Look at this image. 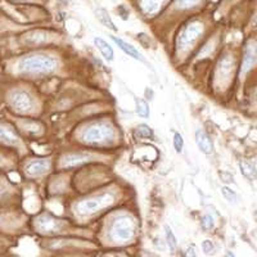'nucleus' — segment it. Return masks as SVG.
<instances>
[{
  "label": "nucleus",
  "mask_w": 257,
  "mask_h": 257,
  "mask_svg": "<svg viewBox=\"0 0 257 257\" xmlns=\"http://www.w3.org/2000/svg\"><path fill=\"white\" fill-rule=\"evenodd\" d=\"M35 229L43 234H57L63 229V221L56 219L50 213H41L35 219Z\"/></svg>",
  "instance_id": "obj_10"
},
{
  "label": "nucleus",
  "mask_w": 257,
  "mask_h": 257,
  "mask_svg": "<svg viewBox=\"0 0 257 257\" xmlns=\"http://www.w3.org/2000/svg\"><path fill=\"white\" fill-rule=\"evenodd\" d=\"M198 4H201V0H175L174 6L180 11H188V9L197 7Z\"/></svg>",
  "instance_id": "obj_24"
},
{
  "label": "nucleus",
  "mask_w": 257,
  "mask_h": 257,
  "mask_svg": "<svg viewBox=\"0 0 257 257\" xmlns=\"http://www.w3.org/2000/svg\"><path fill=\"white\" fill-rule=\"evenodd\" d=\"M53 162L49 157L27 158L24 164V174L29 179H38L50 173Z\"/></svg>",
  "instance_id": "obj_8"
},
{
  "label": "nucleus",
  "mask_w": 257,
  "mask_h": 257,
  "mask_svg": "<svg viewBox=\"0 0 257 257\" xmlns=\"http://www.w3.org/2000/svg\"><path fill=\"white\" fill-rule=\"evenodd\" d=\"M58 67L59 61L56 56L45 52H31L18 57L11 67V72L17 77L34 79L49 76Z\"/></svg>",
  "instance_id": "obj_1"
},
{
  "label": "nucleus",
  "mask_w": 257,
  "mask_h": 257,
  "mask_svg": "<svg viewBox=\"0 0 257 257\" xmlns=\"http://www.w3.org/2000/svg\"><path fill=\"white\" fill-rule=\"evenodd\" d=\"M205 26L199 20H192L179 32L176 39V50L179 53H188L196 47L201 36L203 35Z\"/></svg>",
  "instance_id": "obj_6"
},
{
  "label": "nucleus",
  "mask_w": 257,
  "mask_h": 257,
  "mask_svg": "<svg viewBox=\"0 0 257 257\" xmlns=\"http://www.w3.org/2000/svg\"><path fill=\"white\" fill-rule=\"evenodd\" d=\"M165 233H166V243L169 245L170 251L174 252L176 249V247H178V240H176L175 234H174V231L167 225L165 226Z\"/></svg>",
  "instance_id": "obj_25"
},
{
  "label": "nucleus",
  "mask_w": 257,
  "mask_h": 257,
  "mask_svg": "<svg viewBox=\"0 0 257 257\" xmlns=\"http://www.w3.org/2000/svg\"><path fill=\"white\" fill-rule=\"evenodd\" d=\"M15 126L17 127L21 135H30V137H41L44 134V126L40 121L32 117H16Z\"/></svg>",
  "instance_id": "obj_11"
},
{
  "label": "nucleus",
  "mask_w": 257,
  "mask_h": 257,
  "mask_svg": "<svg viewBox=\"0 0 257 257\" xmlns=\"http://www.w3.org/2000/svg\"><path fill=\"white\" fill-rule=\"evenodd\" d=\"M16 2H22V3H25V2H30V0H16Z\"/></svg>",
  "instance_id": "obj_36"
},
{
  "label": "nucleus",
  "mask_w": 257,
  "mask_h": 257,
  "mask_svg": "<svg viewBox=\"0 0 257 257\" xmlns=\"http://www.w3.org/2000/svg\"><path fill=\"white\" fill-rule=\"evenodd\" d=\"M254 24L257 25V16H256V18H254Z\"/></svg>",
  "instance_id": "obj_37"
},
{
  "label": "nucleus",
  "mask_w": 257,
  "mask_h": 257,
  "mask_svg": "<svg viewBox=\"0 0 257 257\" xmlns=\"http://www.w3.org/2000/svg\"><path fill=\"white\" fill-rule=\"evenodd\" d=\"M6 103L9 111L20 117H30L38 111L36 95L26 86L9 88L6 93Z\"/></svg>",
  "instance_id": "obj_2"
},
{
  "label": "nucleus",
  "mask_w": 257,
  "mask_h": 257,
  "mask_svg": "<svg viewBox=\"0 0 257 257\" xmlns=\"http://www.w3.org/2000/svg\"><path fill=\"white\" fill-rule=\"evenodd\" d=\"M219 176L224 183H233V176L229 173H220Z\"/></svg>",
  "instance_id": "obj_30"
},
{
  "label": "nucleus",
  "mask_w": 257,
  "mask_h": 257,
  "mask_svg": "<svg viewBox=\"0 0 257 257\" xmlns=\"http://www.w3.org/2000/svg\"><path fill=\"white\" fill-rule=\"evenodd\" d=\"M104 257H123L122 254H116V253H111V254H105Z\"/></svg>",
  "instance_id": "obj_33"
},
{
  "label": "nucleus",
  "mask_w": 257,
  "mask_h": 257,
  "mask_svg": "<svg viewBox=\"0 0 257 257\" xmlns=\"http://www.w3.org/2000/svg\"><path fill=\"white\" fill-rule=\"evenodd\" d=\"M221 194L225 199L230 203H235L238 201V194L234 192L233 189H230L229 187H222L221 188Z\"/></svg>",
  "instance_id": "obj_26"
},
{
  "label": "nucleus",
  "mask_w": 257,
  "mask_h": 257,
  "mask_svg": "<svg viewBox=\"0 0 257 257\" xmlns=\"http://www.w3.org/2000/svg\"><path fill=\"white\" fill-rule=\"evenodd\" d=\"M111 39L113 40L114 44L120 48L123 53H126L128 57H132V58L137 59V61L146 62V59L143 58V56H142L141 53L137 50V48L133 47L132 44H128V43H126L125 40H122V39H120V38H116V36H111Z\"/></svg>",
  "instance_id": "obj_17"
},
{
  "label": "nucleus",
  "mask_w": 257,
  "mask_h": 257,
  "mask_svg": "<svg viewBox=\"0 0 257 257\" xmlns=\"http://www.w3.org/2000/svg\"><path fill=\"white\" fill-rule=\"evenodd\" d=\"M202 249L206 254H213L215 253V245H213L212 240L206 239L202 242Z\"/></svg>",
  "instance_id": "obj_29"
},
{
  "label": "nucleus",
  "mask_w": 257,
  "mask_h": 257,
  "mask_svg": "<svg viewBox=\"0 0 257 257\" xmlns=\"http://www.w3.org/2000/svg\"><path fill=\"white\" fill-rule=\"evenodd\" d=\"M114 199V194L111 192H103L99 194H93L86 198H82L75 205V211L79 216H90L94 213L104 210L111 206Z\"/></svg>",
  "instance_id": "obj_4"
},
{
  "label": "nucleus",
  "mask_w": 257,
  "mask_h": 257,
  "mask_svg": "<svg viewBox=\"0 0 257 257\" xmlns=\"http://www.w3.org/2000/svg\"><path fill=\"white\" fill-rule=\"evenodd\" d=\"M0 146L6 147V148L17 149V151L25 149L24 138L17 130L15 123L0 120Z\"/></svg>",
  "instance_id": "obj_7"
},
{
  "label": "nucleus",
  "mask_w": 257,
  "mask_h": 257,
  "mask_svg": "<svg viewBox=\"0 0 257 257\" xmlns=\"http://www.w3.org/2000/svg\"><path fill=\"white\" fill-rule=\"evenodd\" d=\"M185 257H197L196 251H194L193 247H189V248L187 249V252H185Z\"/></svg>",
  "instance_id": "obj_32"
},
{
  "label": "nucleus",
  "mask_w": 257,
  "mask_h": 257,
  "mask_svg": "<svg viewBox=\"0 0 257 257\" xmlns=\"http://www.w3.org/2000/svg\"><path fill=\"white\" fill-rule=\"evenodd\" d=\"M135 111H137L138 116L142 117V118H148L151 116L149 104L143 98H135Z\"/></svg>",
  "instance_id": "obj_23"
},
{
  "label": "nucleus",
  "mask_w": 257,
  "mask_h": 257,
  "mask_svg": "<svg viewBox=\"0 0 257 257\" xmlns=\"http://www.w3.org/2000/svg\"><path fill=\"white\" fill-rule=\"evenodd\" d=\"M50 36L48 32L43 30H35V31H30L22 36V43L30 48H35L39 45H44L49 43Z\"/></svg>",
  "instance_id": "obj_14"
},
{
  "label": "nucleus",
  "mask_w": 257,
  "mask_h": 257,
  "mask_svg": "<svg viewBox=\"0 0 257 257\" xmlns=\"http://www.w3.org/2000/svg\"><path fill=\"white\" fill-rule=\"evenodd\" d=\"M16 188L13 187L12 183L6 178L0 175V203L6 201H11L16 196Z\"/></svg>",
  "instance_id": "obj_18"
},
{
  "label": "nucleus",
  "mask_w": 257,
  "mask_h": 257,
  "mask_svg": "<svg viewBox=\"0 0 257 257\" xmlns=\"http://www.w3.org/2000/svg\"><path fill=\"white\" fill-rule=\"evenodd\" d=\"M94 45L95 48L100 52L103 58L105 59L107 62H112L114 59V53L113 49H112L111 45L107 43L105 40H103L102 38H95L94 39Z\"/></svg>",
  "instance_id": "obj_19"
},
{
  "label": "nucleus",
  "mask_w": 257,
  "mask_h": 257,
  "mask_svg": "<svg viewBox=\"0 0 257 257\" xmlns=\"http://www.w3.org/2000/svg\"><path fill=\"white\" fill-rule=\"evenodd\" d=\"M4 148H6V147H3V148H2V146H0V167H6L7 164H8V162H7L6 155H4V152L2 151V149H4Z\"/></svg>",
  "instance_id": "obj_31"
},
{
  "label": "nucleus",
  "mask_w": 257,
  "mask_h": 257,
  "mask_svg": "<svg viewBox=\"0 0 257 257\" xmlns=\"http://www.w3.org/2000/svg\"><path fill=\"white\" fill-rule=\"evenodd\" d=\"M137 224L130 215H118L108 226V238L114 243H126L135 235Z\"/></svg>",
  "instance_id": "obj_5"
},
{
  "label": "nucleus",
  "mask_w": 257,
  "mask_h": 257,
  "mask_svg": "<svg viewBox=\"0 0 257 257\" xmlns=\"http://www.w3.org/2000/svg\"><path fill=\"white\" fill-rule=\"evenodd\" d=\"M239 169L240 173L244 178H247L248 180H254L257 178V170L251 162H247V161H239Z\"/></svg>",
  "instance_id": "obj_22"
},
{
  "label": "nucleus",
  "mask_w": 257,
  "mask_h": 257,
  "mask_svg": "<svg viewBox=\"0 0 257 257\" xmlns=\"http://www.w3.org/2000/svg\"><path fill=\"white\" fill-rule=\"evenodd\" d=\"M173 144L176 153L183 152V149H184V138H183V135H181L180 133H175V134H174Z\"/></svg>",
  "instance_id": "obj_28"
},
{
  "label": "nucleus",
  "mask_w": 257,
  "mask_h": 257,
  "mask_svg": "<svg viewBox=\"0 0 257 257\" xmlns=\"http://www.w3.org/2000/svg\"><path fill=\"white\" fill-rule=\"evenodd\" d=\"M166 0H139V8L146 17H152L160 12Z\"/></svg>",
  "instance_id": "obj_15"
},
{
  "label": "nucleus",
  "mask_w": 257,
  "mask_h": 257,
  "mask_svg": "<svg viewBox=\"0 0 257 257\" xmlns=\"http://www.w3.org/2000/svg\"><path fill=\"white\" fill-rule=\"evenodd\" d=\"M59 3H62V4H67L68 3V0H58Z\"/></svg>",
  "instance_id": "obj_35"
},
{
  "label": "nucleus",
  "mask_w": 257,
  "mask_h": 257,
  "mask_svg": "<svg viewBox=\"0 0 257 257\" xmlns=\"http://www.w3.org/2000/svg\"><path fill=\"white\" fill-rule=\"evenodd\" d=\"M226 256H228V257H235L231 251H226Z\"/></svg>",
  "instance_id": "obj_34"
},
{
  "label": "nucleus",
  "mask_w": 257,
  "mask_h": 257,
  "mask_svg": "<svg viewBox=\"0 0 257 257\" xmlns=\"http://www.w3.org/2000/svg\"><path fill=\"white\" fill-rule=\"evenodd\" d=\"M213 226H215V221H213V217L211 215H203L201 217V228L205 231L212 230Z\"/></svg>",
  "instance_id": "obj_27"
},
{
  "label": "nucleus",
  "mask_w": 257,
  "mask_h": 257,
  "mask_svg": "<svg viewBox=\"0 0 257 257\" xmlns=\"http://www.w3.org/2000/svg\"><path fill=\"white\" fill-rule=\"evenodd\" d=\"M134 137L137 139H153L155 132H153V128L151 126L146 125V123H141L134 130Z\"/></svg>",
  "instance_id": "obj_21"
},
{
  "label": "nucleus",
  "mask_w": 257,
  "mask_h": 257,
  "mask_svg": "<svg viewBox=\"0 0 257 257\" xmlns=\"http://www.w3.org/2000/svg\"><path fill=\"white\" fill-rule=\"evenodd\" d=\"M95 16H96V18L99 20L100 24H102L103 26L107 27V29L112 30V31H117V30H118L116 26H114L113 21H112L109 13L107 12L104 8H102V7H98V8L95 9Z\"/></svg>",
  "instance_id": "obj_20"
},
{
  "label": "nucleus",
  "mask_w": 257,
  "mask_h": 257,
  "mask_svg": "<svg viewBox=\"0 0 257 257\" xmlns=\"http://www.w3.org/2000/svg\"><path fill=\"white\" fill-rule=\"evenodd\" d=\"M94 160L91 152H82V151H73V152H66L61 156L58 161V166L62 170L73 169L82 164H86L89 161Z\"/></svg>",
  "instance_id": "obj_9"
},
{
  "label": "nucleus",
  "mask_w": 257,
  "mask_h": 257,
  "mask_svg": "<svg viewBox=\"0 0 257 257\" xmlns=\"http://www.w3.org/2000/svg\"><path fill=\"white\" fill-rule=\"evenodd\" d=\"M79 138L80 142L91 147L108 146L116 138V130L109 121H90L80 128Z\"/></svg>",
  "instance_id": "obj_3"
},
{
  "label": "nucleus",
  "mask_w": 257,
  "mask_h": 257,
  "mask_svg": "<svg viewBox=\"0 0 257 257\" xmlns=\"http://www.w3.org/2000/svg\"><path fill=\"white\" fill-rule=\"evenodd\" d=\"M196 143L197 147L199 148L202 153H205V155H211L213 153V143L212 139L206 134L205 132H202V130H197L196 132Z\"/></svg>",
  "instance_id": "obj_16"
},
{
  "label": "nucleus",
  "mask_w": 257,
  "mask_h": 257,
  "mask_svg": "<svg viewBox=\"0 0 257 257\" xmlns=\"http://www.w3.org/2000/svg\"><path fill=\"white\" fill-rule=\"evenodd\" d=\"M257 61V41L249 40L245 44L244 49H243V58H242V67L240 71L242 73H247L252 68Z\"/></svg>",
  "instance_id": "obj_13"
},
{
  "label": "nucleus",
  "mask_w": 257,
  "mask_h": 257,
  "mask_svg": "<svg viewBox=\"0 0 257 257\" xmlns=\"http://www.w3.org/2000/svg\"><path fill=\"white\" fill-rule=\"evenodd\" d=\"M234 70V61L230 56H224L220 58L219 63L216 66V71H215V80L219 81L220 84H224L225 81H228L230 79L231 73Z\"/></svg>",
  "instance_id": "obj_12"
}]
</instances>
